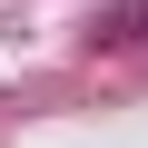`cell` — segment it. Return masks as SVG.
Masks as SVG:
<instances>
[{
    "mask_svg": "<svg viewBox=\"0 0 148 148\" xmlns=\"http://www.w3.org/2000/svg\"><path fill=\"white\" fill-rule=\"evenodd\" d=\"M128 40H148V0H109L89 30V49H128Z\"/></svg>",
    "mask_w": 148,
    "mask_h": 148,
    "instance_id": "cell-1",
    "label": "cell"
}]
</instances>
